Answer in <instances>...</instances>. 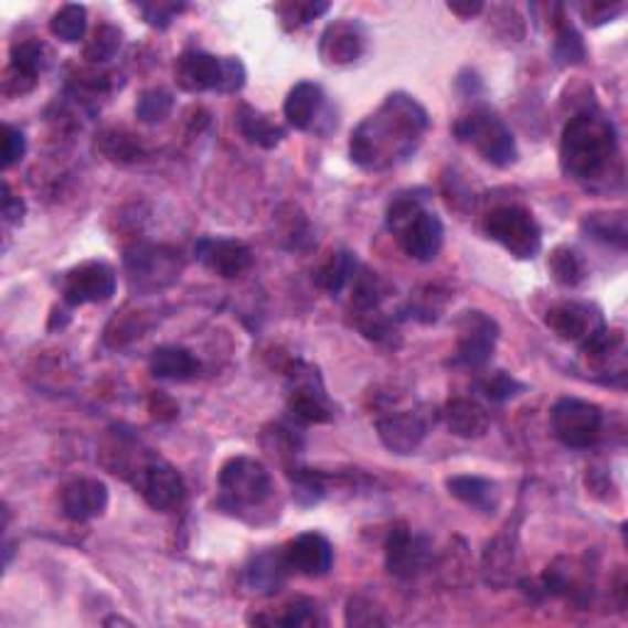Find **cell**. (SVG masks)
Returning <instances> with one entry per match:
<instances>
[{"instance_id":"6da1fadb","label":"cell","mask_w":628,"mask_h":628,"mask_svg":"<svg viewBox=\"0 0 628 628\" xmlns=\"http://www.w3.org/2000/svg\"><path fill=\"white\" fill-rule=\"evenodd\" d=\"M429 128L425 106L411 94L395 92L369 118H363L349 140V156L361 170L383 172L413 158Z\"/></svg>"},{"instance_id":"7a4b0ae2","label":"cell","mask_w":628,"mask_h":628,"mask_svg":"<svg viewBox=\"0 0 628 628\" xmlns=\"http://www.w3.org/2000/svg\"><path fill=\"white\" fill-rule=\"evenodd\" d=\"M619 158V140L609 118L597 111H582L562 130L560 164L567 178L577 182L602 180Z\"/></svg>"},{"instance_id":"3957f363","label":"cell","mask_w":628,"mask_h":628,"mask_svg":"<svg viewBox=\"0 0 628 628\" xmlns=\"http://www.w3.org/2000/svg\"><path fill=\"white\" fill-rule=\"evenodd\" d=\"M219 505L228 513L263 509L273 499V477L266 465L253 457L238 455L224 461L219 471Z\"/></svg>"},{"instance_id":"277c9868","label":"cell","mask_w":628,"mask_h":628,"mask_svg":"<svg viewBox=\"0 0 628 628\" xmlns=\"http://www.w3.org/2000/svg\"><path fill=\"white\" fill-rule=\"evenodd\" d=\"M455 136L469 142L483 160L496 164V168H511L518 160V146L511 128L487 108H479V111L459 118Z\"/></svg>"},{"instance_id":"5b68a950","label":"cell","mask_w":628,"mask_h":628,"mask_svg":"<svg viewBox=\"0 0 628 628\" xmlns=\"http://www.w3.org/2000/svg\"><path fill=\"white\" fill-rule=\"evenodd\" d=\"M483 231L518 260H531L543 248V231H540L535 216L523 206L505 204L493 209L483 219Z\"/></svg>"},{"instance_id":"8992f818","label":"cell","mask_w":628,"mask_h":628,"mask_svg":"<svg viewBox=\"0 0 628 628\" xmlns=\"http://www.w3.org/2000/svg\"><path fill=\"white\" fill-rule=\"evenodd\" d=\"M124 266L130 283L138 290H162L180 278V253L170 246L136 244L126 248Z\"/></svg>"},{"instance_id":"52a82bcc","label":"cell","mask_w":628,"mask_h":628,"mask_svg":"<svg viewBox=\"0 0 628 628\" xmlns=\"http://www.w3.org/2000/svg\"><path fill=\"white\" fill-rule=\"evenodd\" d=\"M553 433L565 447L587 449L602 437L604 415L594 403L579 398H560L550 413Z\"/></svg>"},{"instance_id":"ba28073f","label":"cell","mask_w":628,"mask_h":628,"mask_svg":"<svg viewBox=\"0 0 628 628\" xmlns=\"http://www.w3.org/2000/svg\"><path fill=\"white\" fill-rule=\"evenodd\" d=\"M501 329L496 319L481 310H469L457 322L455 363L465 369H481L491 361Z\"/></svg>"},{"instance_id":"9c48e42d","label":"cell","mask_w":628,"mask_h":628,"mask_svg":"<svg viewBox=\"0 0 628 628\" xmlns=\"http://www.w3.org/2000/svg\"><path fill=\"white\" fill-rule=\"evenodd\" d=\"M288 411L292 417L307 425H322L332 421V405L324 393V383L319 373L307 366V363H297L290 371V388H288Z\"/></svg>"},{"instance_id":"30bf717a","label":"cell","mask_w":628,"mask_h":628,"mask_svg":"<svg viewBox=\"0 0 628 628\" xmlns=\"http://www.w3.org/2000/svg\"><path fill=\"white\" fill-rule=\"evenodd\" d=\"M116 295V270L102 260H86L64 273L62 297L72 307L106 302Z\"/></svg>"},{"instance_id":"8fae6325","label":"cell","mask_w":628,"mask_h":628,"mask_svg":"<svg viewBox=\"0 0 628 628\" xmlns=\"http://www.w3.org/2000/svg\"><path fill=\"white\" fill-rule=\"evenodd\" d=\"M136 487L152 511L168 513L178 509L184 499V479L182 473L168 461L152 459L138 471Z\"/></svg>"},{"instance_id":"7c38bea8","label":"cell","mask_w":628,"mask_h":628,"mask_svg":"<svg viewBox=\"0 0 628 628\" xmlns=\"http://www.w3.org/2000/svg\"><path fill=\"white\" fill-rule=\"evenodd\" d=\"M366 40V28L359 20H334V23L324 28L322 38H319V60L327 67H349V64H356L363 57Z\"/></svg>"},{"instance_id":"4fadbf2b","label":"cell","mask_w":628,"mask_h":628,"mask_svg":"<svg viewBox=\"0 0 628 628\" xmlns=\"http://www.w3.org/2000/svg\"><path fill=\"white\" fill-rule=\"evenodd\" d=\"M429 557H433V547H429V540L423 535H413V531L407 525H395L388 543H385V567L393 577L411 579L429 565Z\"/></svg>"},{"instance_id":"5bb4252c","label":"cell","mask_w":628,"mask_h":628,"mask_svg":"<svg viewBox=\"0 0 628 628\" xmlns=\"http://www.w3.org/2000/svg\"><path fill=\"white\" fill-rule=\"evenodd\" d=\"M376 429L381 443L393 455H413L427 437L429 421L421 411H393L376 417Z\"/></svg>"},{"instance_id":"9a60e30c","label":"cell","mask_w":628,"mask_h":628,"mask_svg":"<svg viewBox=\"0 0 628 628\" xmlns=\"http://www.w3.org/2000/svg\"><path fill=\"white\" fill-rule=\"evenodd\" d=\"M395 234H398V241L407 256L421 263L435 260L445 244L443 219L427 212V209H421V212L413 214Z\"/></svg>"},{"instance_id":"2e32d148","label":"cell","mask_w":628,"mask_h":628,"mask_svg":"<svg viewBox=\"0 0 628 628\" xmlns=\"http://www.w3.org/2000/svg\"><path fill=\"white\" fill-rule=\"evenodd\" d=\"M545 324L553 329L560 339L575 341L579 347L589 344L594 337H599L606 329L602 315L594 310V307L582 302H562L553 307L545 317Z\"/></svg>"},{"instance_id":"e0dca14e","label":"cell","mask_w":628,"mask_h":628,"mask_svg":"<svg viewBox=\"0 0 628 628\" xmlns=\"http://www.w3.org/2000/svg\"><path fill=\"white\" fill-rule=\"evenodd\" d=\"M194 253L196 260H202L209 270L226 280L241 278L253 266L251 248L236 238H200Z\"/></svg>"},{"instance_id":"ac0fdd59","label":"cell","mask_w":628,"mask_h":628,"mask_svg":"<svg viewBox=\"0 0 628 628\" xmlns=\"http://www.w3.org/2000/svg\"><path fill=\"white\" fill-rule=\"evenodd\" d=\"M174 79L187 94L219 92L224 82V57L200 50L184 52L174 62Z\"/></svg>"},{"instance_id":"d6986e66","label":"cell","mask_w":628,"mask_h":628,"mask_svg":"<svg viewBox=\"0 0 628 628\" xmlns=\"http://www.w3.org/2000/svg\"><path fill=\"white\" fill-rule=\"evenodd\" d=\"M47 47L40 40L15 42L10 50V67L6 74V94L23 96L35 89L40 72L47 67Z\"/></svg>"},{"instance_id":"ffe728a7","label":"cell","mask_w":628,"mask_h":628,"mask_svg":"<svg viewBox=\"0 0 628 628\" xmlns=\"http://www.w3.org/2000/svg\"><path fill=\"white\" fill-rule=\"evenodd\" d=\"M290 570L305 577H324L334 565V547L324 535L302 533L285 547Z\"/></svg>"},{"instance_id":"44dd1931","label":"cell","mask_w":628,"mask_h":628,"mask_svg":"<svg viewBox=\"0 0 628 628\" xmlns=\"http://www.w3.org/2000/svg\"><path fill=\"white\" fill-rule=\"evenodd\" d=\"M108 509V487L98 479H76L62 489V513L74 523H86Z\"/></svg>"},{"instance_id":"7402d4cb","label":"cell","mask_w":628,"mask_h":628,"mask_svg":"<svg viewBox=\"0 0 628 628\" xmlns=\"http://www.w3.org/2000/svg\"><path fill=\"white\" fill-rule=\"evenodd\" d=\"M290 572L292 570L288 557H285V547H270L248 562L246 582L256 594L273 597V594H278L285 587Z\"/></svg>"},{"instance_id":"603a6c76","label":"cell","mask_w":628,"mask_h":628,"mask_svg":"<svg viewBox=\"0 0 628 628\" xmlns=\"http://www.w3.org/2000/svg\"><path fill=\"white\" fill-rule=\"evenodd\" d=\"M322 108H324L322 86L315 82H300L292 86L288 98H285L283 114L292 128L315 130L319 116H322Z\"/></svg>"},{"instance_id":"cb8c5ba5","label":"cell","mask_w":628,"mask_h":628,"mask_svg":"<svg viewBox=\"0 0 628 628\" xmlns=\"http://www.w3.org/2000/svg\"><path fill=\"white\" fill-rule=\"evenodd\" d=\"M449 493L459 499L461 503H467L469 509H477L487 515H493L501 505V491L499 483L483 477H471V473H461V477L447 479Z\"/></svg>"},{"instance_id":"d4e9b609","label":"cell","mask_w":628,"mask_h":628,"mask_svg":"<svg viewBox=\"0 0 628 628\" xmlns=\"http://www.w3.org/2000/svg\"><path fill=\"white\" fill-rule=\"evenodd\" d=\"M445 425L451 435L465 439H479L489 433L491 417L483 407L471 398H455L445 405Z\"/></svg>"},{"instance_id":"484cf974","label":"cell","mask_w":628,"mask_h":628,"mask_svg":"<svg viewBox=\"0 0 628 628\" xmlns=\"http://www.w3.org/2000/svg\"><path fill=\"white\" fill-rule=\"evenodd\" d=\"M202 363L196 361L192 351L182 347H160L152 351L150 356V371L156 379L162 381H192L200 373Z\"/></svg>"},{"instance_id":"4316f807","label":"cell","mask_w":628,"mask_h":628,"mask_svg":"<svg viewBox=\"0 0 628 628\" xmlns=\"http://www.w3.org/2000/svg\"><path fill=\"white\" fill-rule=\"evenodd\" d=\"M236 124L241 136H244L253 146H258L263 150H273L278 148L280 142L285 140V128L270 120V116L260 114L258 108H253L248 104H244L238 108L236 114Z\"/></svg>"},{"instance_id":"83f0119b","label":"cell","mask_w":628,"mask_h":628,"mask_svg":"<svg viewBox=\"0 0 628 628\" xmlns=\"http://www.w3.org/2000/svg\"><path fill=\"white\" fill-rule=\"evenodd\" d=\"M359 273V260L354 253L349 251H339L334 253L332 258H329L322 268L317 270L315 275V283L329 295H339L344 288H349L351 283H354Z\"/></svg>"},{"instance_id":"f1b7e54d","label":"cell","mask_w":628,"mask_h":628,"mask_svg":"<svg viewBox=\"0 0 628 628\" xmlns=\"http://www.w3.org/2000/svg\"><path fill=\"white\" fill-rule=\"evenodd\" d=\"M584 234H589L594 241L611 244L616 248H626V212H594L587 214L582 222Z\"/></svg>"},{"instance_id":"f546056e","label":"cell","mask_w":628,"mask_h":628,"mask_svg":"<svg viewBox=\"0 0 628 628\" xmlns=\"http://www.w3.org/2000/svg\"><path fill=\"white\" fill-rule=\"evenodd\" d=\"M547 270L562 288H577L587 278V266L575 248L557 246L547 258Z\"/></svg>"},{"instance_id":"4dcf8cb0","label":"cell","mask_w":628,"mask_h":628,"mask_svg":"<svg viewBox=\"0 0 628 628\" xmlns=\"http://www.w3.org/2000/svg\"><path fill=\"white\" fill-rule=\"evenodd\" d=\"M86 25H89V15H86V8L79 3L62 6L50 20L52 35L67 42V45H74V42H79L86 35Z\"/></svg>"},{"instance_id":"1f68e13d","label":"cell","mask_w":628,"mask_h":628,"mask_svg":"<svg viewBox=\"0 0 628 628\" xmlns=\"http://www.w3.org/2000/svg\"><path fill=\"white\" fill-rule=\"evenodd\" d=\"M354 295H351V302H354L356 312L359 315H366V312H379L381 302L385 300V295H388V285H385L376 273H369V270H361L356 273L354 278Z\"/></svg>"},{"instance_id":"d6a6232c","label":"cell","mask_w":628,"mask_h":628,"mask_svg":"<svg viewBox=\"0 0 628 628\" xmlns=\"http://www.w3.org/2000/svg\"><path fill=\"white\" fill-rule=\"evenodd\" d=\"M120 45H124V32H120L116 25L111 23H102L96 30L92 40L86 42L84 47V60H89L94 64H104V62H111Z\"/></svg>"},{"instance_id":"836d02e7","label":"cell","mask_w":628,"mask_h":628,"mask_svg":"<svg viewBox=\"0 0 628 628\" xmlns=\"http://www.w3.org/2000/svg\"><path fill=\"white\" fill-rule=\"evenodd\" d=\"M553 57L557 67H577V64H582L584 57H587V47H584L582 35L570 23L557 28Z\"/></svg>"},{"instance_id":"e575fe53","label":"cell","mask_w":628,"mask_h":628,"mask_svg":"<svg viewBox=\"0 0 628 628\" xmlns=\"http://www.w3.org/2000/svg\"><path fill=\"white\" fill-rule=\"evenodd\" d=\"M275 626H322V609L315 599L297 597L283 609V616H273V619H263ZM260 624V621H258Z\"/></svg>"},{"instance_id":"d590c367","label":"cell","mask_w":628,"mask_h":628,"mask_svg":"<svg viewBox=\"0 0 628 628\" xmlns=\"http://www.w3.org/2000/svg\"><path fill=\"white\" fill-rule=\"evenodd\" d=\"M292 499L300 505H315L327 496V481L312 469H290Z\"/></svg>"},{"instance_id":"8d00e7d4","label":"cell","mask_w":628,"mask_h":628,"mask_svg":"<svg viewBox=\"0 0 628 628\" xmlns=\"http://www.w3.org/2000/svg\"><path fill=\"white\" fill-rule=\"evenodd\" d=\"M174 108V98L168 89H148L142 92L138 104H136V116L142 120V124H162L164 118H170Z\"/></svg>"},{"instance_id":"74e56055","label":"cell","mask_w":628,"mask_h":628,"mask_svg":"<svg viewBox=\"0 0 628 628\" xmlns=\"http://www.w3.org/2000/svg\"><path fill=\"white\" fill-rule=\"evenodd\" d=\"M280 15V23L285 30H297L307 23H312L319 15H324L329 3H319V0H295V3H283L275 8Z\"/></svg>"},{"instance_id":"f35d334b","label":"cell","mask_w":628,"mask_h":628,"mask_svg":"<svg viewBox=\"0 0 628 628\" xmlns=\"http://www.w3.org/2000/svg\"><path fill=\"white\" fill-rule=\"evenodd\" d=\"M479 391L483 398H489L491 403H505V401H513L515 395H521L525 391V385L518 379H513L511 373L496 371V373H489L487 379L479 381Z\"/></svg>"},{"instance_id":"ab89813d","label":"cell","mask_w":628,"mask_h":628,"mask_svg":"<svg viewBox=\"0 0 628 628\" xmlns=\"http://www.w3.org/2000/svg\"><path fill=\"white\" fill-rule=\"evenodd\" d=\"M513 567V547L509 540H496L487 547V555H483V570H487L489 582L499 584V575H503V584L511 577Z\"/></svg>"},{"instance_id":"60d3db41","label":"cell","mask_w":628,"mask_h":628,"mask_svg":"<svg viewBox=\"0 0 628 628\" xmlns=\"http://www.w3.org/2000/svg\"><path fill=\"white\" fill-rule=\"evenodd\" d=\"M102 150L106 152L108 158L118 160V162H134L140 158V146L136 142V138L128 136V134H118V130L104 136Z\"/></svg>"},{"instance_id":"b9f144b4","label":"cell","mask_w":628,"mask_h":628,"mask_svg":"<svg viewBox=\"0 0 628 628\" xmlns=\"http://www.w3.org/2000/svg\"><path fill=\"white\" fill-rule=\"evenodd\" d=\"M347 624L349 626H383L385 624V616L383 609H379L376 604L366 597H354L349 602V609H347Z\"/></svg>"},{"instance_id":"7bdbcfd3","label":"cell","mask_w":628,"mask_h":628,"mask_svg":"<svg viewBox=\"0 0 628 628\" xmlns=\"http://www.w3.org/2000/svg\"><path fill=\"white\" fill-rule=\"evenodd\" d=\"M184 8H187L184 3H162V0H158V3H140L138 6L140 15L146 18V23L152 28H158V30L170 28L172 20L178 18Z\"/></svg>"},{"instance_id":"ee69618b","label":"cell","mask_w":628,"mask_h":628,"mask_svg":"<svg viewBox=\"0 0 628 628\" xmlns=\"http://www.w3.org/2000/svg\"><path fill=\"white\" fill-rule=\"evenodd\" d=\"M28 152V140L23 136V130L15 126L3 128V168H13L20 160L25 158Z\"/></svg>"},{"instance_id":"f6af8a7d","label":"cell","mask_w":628,"mask_h":628,"mask_svg":"<svg viewBox=\"0 0 628 628\" xmlns=\"http://www.w3.org/2000/svg\"><path fill=\"white\" fill-rule=\"evenodd\" d=\"M577 10L582 13L584 23L597 28V25L609 23L611 18L621 15L624 3H582V6H577Z\"/></svg>"},{"instance_id":"bcb514c9","label":"cell","mask_w":628,"mask_h":628,"mask_svg":"<svg viewBox=\"0 0 628 628\" xmlns=\"http://www.w3.org/2000/svg\"><path fill=\"white\" fill-rule=\"evenodd\" d=\"M246 84V67L241 64L238 57H224V82H222V94H236L244 89Z\"/></svg>"},{"instance_id":"7dc6e473","label":"cell","mask_w":628,"mask_h":628,"mask_svg":"<svg viewBox=\"0 0 628 628\" xmlns=\"http://www.w3.org/2000/svg\"><path fill=\"white\" fill-rule=\"evenodd\" d=\"M3 216L8 224H20L25 216V202L10 192L8 182H3Z\"/></svg>"},{"instance_id":"c3c4849f","label":"cell","mask_w":628,"mask_h":628,"mask_svg":"<svg viewBox=\"0 0 628 628\" xmlns=\"http://www.w3.org/2000/svg\"><path fill=\"white\" fill-rule=\"evenodd\" d=\"M447 8L459 18H473V15L481 13L483 3H479V0H473V3L471 0H467V3H459V0H455V3H447Z\"/></svg>"},{"instance_id":"681fc988","label":"cell","mask_w":628,"mask_h":628,"mask_svg":"<svg viewBox=\"0 0 628 628\" xmlns=\"http://www.w3.org/2000/svg\"><path fill=\"white\" fill-rule=\"evenodd\" d=\"M150 411H152V417H158V421H170V417L164 415V411L174 417L178 415V405H174L170 398H162V395H158V401H152Z\"/></svg>"}]
</instances>
